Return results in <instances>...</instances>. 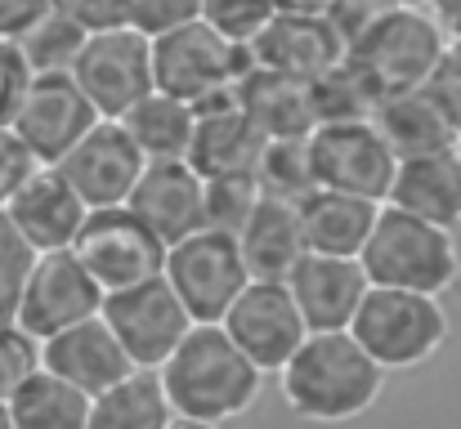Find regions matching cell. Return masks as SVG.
<instances>
[{"mask_svg": "<svg viewBox=\"0 0 461 429\" xmlns=\"http://www.w3.org/2000/svg\"><path fill=\"white\" fill-rule=\"evenodd\" d=\"M287 286H292V295H296V304L305 313L309 335H318V331H349L358 308H363V299H367V290H372L363 260L318 255V251H309L305 260L292 269Z\"/></svg>", "mask_w": 461, "mask_h": 429, "instance_id": "ac0fdd59", "label": "cell"}, {"mask_svg": "<svg viewBox=\"0 0 461 429\" xmlns=\"http://www.w3.org/2000/svg\"><path fill=\"white\" fill-rule=\"evenodd\" d=\"M349 54V40L331 27L322 13H274L269 27L251 40V58L265 72L292 76V81H318L331 67H340Z\"/></svg>", "mask_w": 461, "mask_h": 429, "instance_id": "e0dca14e", "label": "cell"}, {"mask_svg": "<svg viewBox=\"0 0 461 429\" xmlns=\"http://www.w3.org/2000/svg\"><path fill=\"white\" fill-rule=\"evenodd\" d=\"M385 376L390 371L349 331H318L283 367L278 389L287 412L309 425H349L381 403Z\"/></svg>", "mask_w": 461, "mask_h": 429, "instance_id": "6da1fadb", "label": "cell"}, {"mask_svg": "<svg viewBox=\"0 0 461 429\" xmlns=\"http://www.w3.org/2000/svg\"><path fill=\"white\" fill-rule=\"evenodd\" d=\"M426 9L435 13V22H439L453 40H461V0H426Z\"/></svg>", "mask_w": 461, "mask_h": 429, "instance_id": "ee69618b", "label": "cell"}, {"mask_svg": "<svg viewBox=\"0 0 461 429\" xmlns=\"http://www.w3.org/2000/svg\"><path fill=\"white\" fill-rule=\"evenodd\" d=\"M170 429H220V425H202V421H175Z\"/></svg>", "mask_w": 461, "mask_h": 429, "instance_id": "7dc6e473", "label": "cell"}, {"mask_svg": "<svg viewBox=\"0 0 461 429\" xmlns=\"http://www.w3.org/2000/svg\"><path fill=\"white\" fill-rule=\"evenodd\" d=\"M45 371H54L59 380H68L81 394L99 398V394L117 389L126 376H135L140 367L131 362V353L122 349L117 331L99 313V317H90V322L45 340Z\"/></svg>", "mask_w": 461, "mask_h": 429, "instance_id": "d6986e66", "label": "cell"}, {"mask_svg": "<svg viewBox=\"0 0 461 429\" xmlns=\"http://www.w3.org/2000/svg\"><path fill=\"white\" fill-rule=\"evenodd\" d=\"M381 219V201L367 197H349V192H331L318 188L313 197L301 201V224H305L309 251L318 255H345L358 260L372 242V228Z\"/></svg>", "mask_w": 461, "mask_h": 429, "instance_id": "d4e9b609", "label": "cell"}, {"mask_svg": "<svg viewBox=\"0 0 461 429\" xmlns=\"http://www.w3.org/2000/svg\"><path fill=\"white\" fill-rule=\"evenodd\" d=\"M238 246L247 255L251 278L265 282H287L292 269L309 255L305 224H301V206L278 201V197H260L256 215L247 219V228L238 233Z\"/></svg>", "mask_w": 461, "mask_h": 429, "instance_id": "603a6c76", "label": "cell"}, {"mask_svg": "<svg viewBox=\"0 0 461 429\" xmlns=\"http://www.w3.org/2000/svg\"><path fill=\"white\" fill-rule=\"evenodd\" d=\"M260 183L256 174H224V179H206V228H220V233H242L247 219L256 215L260 206Z\"/></svg>", "mask_w": 461, "mask_h": 429, "instance_id": "d6a6232c", "label": "cell"}, {"mask_svg": "<svg viewBox=\"0 0 461 429\" xmlns=\"http://www.w3.org/2000/svg\"><path fill=\"white\" fill-rule=\"evenodd\" d=\"M90 407H95L90 394L59 380L45 367L9 398V412H14L18 429H90Z\"/></svg>", "mask_w": 461, "mask_h": 429, "instance_id": "f1b7e54d", "label": "cell"}, {"mask_svg": "<svg viewBox=\"0 0 461 429\" xmlns=\"http://www.w3.org/2000/svg\"><path fill=\"white\" fill-rule=\"evenodd\" d=\"M426 90L435 94V103L448 112V121L457 126L461 135V40H448V49H444V58H439V67H435Z\"/></svg>", "mask_w": 461, "mask_h": 429, "instance_id": "60d3db41", "label": "cell"}, {"mask_svg": "<svg viewBox=\"0 0 461 429\" xmlns=\"http://www.w3.org/2000/svg\"><path fill=\"white\" fill-rule=\"evenodd\" d=\"M229 331V340L265 371V376H283V367L301 353V344L309 340L305 313L292 295L287 282H256L238 295V304L224 313L220 322Z\"/></svg>", "mask_w": 461, "mask_h": 429, "instance_id": "8fae6325", "label": "cell"}, {"mask_svg": "<svg viewBox=\"0 0 461 429\" xmlns=\"http://www.w3.org/2000/svg\"><path fill=\"white\" fill-rule=\"evenodd\" d=\"M385 4H426V0H385Z\"/></svg>", "mask_w": 461, "mask_h": 429, "instance_id": "c3c4849f", "label": "cell"}, {"mask_svg": "<svg viewBox=\"0 0 461 429\" xmlns=\"http://www.w3.org/2000/svg\"><path fill=\"white\" fill-rule=\"evenodd\" d=\"M131 210L166 246L206 228V179L188 161H153L131 197Z\"/></svg>", "mask_w": 461, "mask_h": 429, "instance_id": "ffe728a7", "label": "cell"}, {"mask_svg": "<svg viewBox=\"0 0 461 429\" xmlns=\"http://www.w3.org/2000/svg\"><path fill=\"white\" fill-rule=\"evenodd\" d=\"M104 322L117 331L122 349L131 353V362L140 371H161L170 362V353L193 335V313L184 308V299L175 295V286L166 282V273L153 282L113 290L104 299Z\"/></svg>", "mask_w": 461, "mask_h": 429, "instance_id": "30bf717a", "label": "cell"}, {"mask_svg": "<svg viewBox=\"0 0 461 429\" xmlns=\"http://www.w3.org/2000/svg\"><path fill=\"white\" fill-rule=\"evenodd\" d=\"M54 13V0H0V40H23Z\"/></svg>", "mask_w": 461, "mask_h": 429, "instance_id": "7bdbcfd3", "label": "cell"}, {"mask_svg": "<svg viewBox=\"0 0 461 429\" xmlns=\"http://www.w3.org/2000/svg\"><path fill=\"white\" fill-rule=\"evenodd\" d=\"M45 367V344L18 322H0V403H9Z\"/></svg>", "mask_w": 461, "mask_h": 429, "instance_id": "836d02e7", "label": "cell"}, {"mask_svg": "<svg viewBox=\"0 0 461 429\" xmlns=\"http://www.w3.org/2000/svg\"><path fill=\"white\" fill-rule=\"evenodd\" d=\"M36 170H41L36 152L18 139L14 126H0V210L18 197V188H23Z\"/></svg>", "mask_w": 461, "mask_h": 429, "instance_id": "74e56055", "label": "cell"}, {"mask_svg": "<svg viewBox=\"0 0 461 429\" xmlns=\"http://www.w3.org/2000/svg\"><path fill=\"white\" fill-rule=\"evenodd\" d=\"M274 4H278V13H322V18L331 9V0H274Z\"/></svg>", "mask_w": 461, "mask_h": 429, "instance_id": "f6af8a7d", "label": "cell"}, {"mask_svg": "<svg viewBox=\"0 0 461 429\" xmlns=\"http://www.w3.org/2000/svg\"><path fill=\"white\" fill-rule=\"evenodd\" d=\"M313 108H318V126H336V121H372L381 108V94L372 90V81L345 58L340 67H331L327 76L313 81Z\"/></svg>", "mask_w": 461, "mask_h": 429, "instance_id": "1f68e13d", "label": "cell"}, {"mask_svg": "<svg viewBox=\"0 0 461 429\" xmlns=\"http://www.w3.org/2000/svg\"><path fill=\"white\" fill-rule=\"evenodd\" d=\"M385 206L408 210L426 224L453 228L461 224V147L430 152V156H408L399 161V174L390 183Z\"/></svg>", "mask_w": 461, "mask_h": 429, "instance_id": "44dd1931", "label": "cell"}, {"mask_svg": "<svg viewBox=\"0 0 461 429\" xmlns=\"http://www.w3.org/2000/svg\"><path fill=\"white\" fill-rule=\"evenodd\" d=\"M372 286L417 290V295H448L461 282V246L453 228L426 224L408 210L381 206L367 251L358 255Z\"/></svg>", "mask_w": 461, "mask_h": 429, "instance_id": "277c9868", "label": "cell"}, {"mask_svg": "<svg viewBox=\"0 0 461 429\" xmlns=\"http://www.w3.org/2000/svg\"><path fill=\"white\" fill-rule=\"evenodd\" d=\"M206 9V0H131V27H140L144 36H170L188 22H197Z\"/></svg>", "mask_w": 461, "mask_h": 429, "instance_id": "8d00e7d4", "label": "cell"}, {"mask_svg": "<svg viewBox=\"0 0 461 429\" xmlns=\"http://www.w3.org/2000/svg\"><path fill=\"white\" fill-rule=\"evenodd\" d=\"M309 152H313L318 188L367 197V201H381L385 206L390 183L399 174V156H394V147L385 143V135L372 121L318 126L309 135Z\"/></svg>", "mask_w": 461, "mask_h": 429, "instance_id": "7c38bea8", "label": "cell"}, {"mask_svg": "<svg viewBox=\"0 0 461 429\" xmlns=\"http://www.w3.org/2000/svg\"><path fill=\"white\" fill-rule=\"evenodd\" d=\"M274 13H278L274 0H206V9H202V18L211 27H220L224 36H233L242 45H251L269 27Z\"/></svg>", "mask_w": 461, "mask_h": 429, "instance_id": "d590c367", "label": "cell"}, {"mask_svg": "<svg viewBox=\"0 0 461 429\" xmlns=\"http://www.w3.org/2000/svg\"><path fill=\"white\" fill-rule=\"evenodd\" d=\"M166 282L184 299L193 322H224V313L238 304V295L256 282L247 269V255L233 233L202 228L170 246L166 255Z\"/></svg>", "mask_w": 461, "mask_h": 429, "instance_id": "ba28073f", "label": "cell"}, {"mask_svg": "<svg viewBox=\"0 0 461 429\" xmlns=\"http://www.w3.org/2000/svg\"><path fill=\"white\" fill-rule=\"evenodd\" d=\"M72 251L108 295L161 278L166 273V255H170V246L131 206L90 210V219H86V228H81Z\"/></svg>", "mask_w": 461, "mask_h": 429, "instance_id": "9c48e42d", "label": "cell"}, {"mask_svg": "<svg viewBox=\"0 0 461 429\" xmlns=\"http://www.w3.org/2000/svg\"><path fill=\"white\" fill-rule=\"evenodd\" d=\"M99 121H104L99 108L86 99V90L72 76H36L14 117V130L36 152L41 165H59Z\"/></svg>", "mask_w": 461, "mask_h": 429, "instance_id": "9a60e30c", "label": "cell"}, {"mask_svg": "<svg viewBox=\"0 0 461 429\" xmlns=\"http://www.w3.org/2000/svg\"><path fill=\"white\" fill-rule=\"evenodd\" d=\"M122 126L131 130V139L140 143V152L153 161H188L193 152V135H197V108L153 90L140 108H131L122 117Z\"/></svg>", "mask_w": 461, "mask_h": 429, "instance_id": "4316f807", "label": "cell"}, {"mask_svg": "<svg viewBox=\"0 0 461 429\" xmlns=\"http://www.w3.org/2000/svg\"><path fill=\"white\" fill-rule=\"evenodd\" d=\"M256 183H260L265 197H278V201H292V206L313 197L318 174H313L309 139H269L260 165H256Z\"/></svg>", "mask_w": 461, "mask_h": 429, "instance_id": "f546056e", "label": "cell"}, {"mask_svg": "<svg viewBox=\"0 0 461 429\" xmlns=\"http://www.w3.org/2000/svg\"><path fill=\"white\" fill-rule=\"evenodd\" d=\"M32 67L23 58V49L14 40H0V126H14L27 90H32Z\"/></svg>", "mask_w": 461, "mask_h": 429, "instance_id": "f35d334b", "label": "cell"}, {"mask_svg": "<svg viewBox=\"0 0 461 429\" xmlns=\"http://www.w3.org/2000/svg\"><path fill=\"white\" fill-rule=\"evenodd\" d=\"M72 81L86 90V99L99 108L104 121H122L157 90L153 36H144L131 22L113 31H95L77 58Z\"/></svg>", "mask_w": 461, "mask_h": 429, "instance_id": "52a82bcc", "label": "cell"}, {"mask_svg": "<svg viewBox=\"0 0 461 429\" xmlns=\"http://www.w3.org/2000/svg\"><path fill=\"white\" fill-rule=\"evenodd\" d=\"M86 40H90V31L77 27L72 18H63V13L54 9L41 27H32V31H27L23 40H14V45L23 49L32 76H72V72H77V58H81V49H86Z\"/></svg>", "mask_w": 461, "mask_h": 429, "instance_id": "4dcf8cb0", "label": "cell"}, {"mask_svg": "<svg viewBox=\"0 0 461 429\" xmlns=\"http://www.w3.org/2000/svg\"><path fill=\"white\" fill-rule=\"evenodd\" d=\"M448 31L435 22V13L426 4H390L354 45H349V63L372 81V90L381 99L390 94H408V90H426L444 49H448Z\"/></svg>", "mask_w": 461, "mask_h": 429, "instance_id": "5b68a950", "label": "cell"}, {"mask_svg": "<svg viewBox=\"0 0 461 429\" xmlns=\"http://www.w3.org/2000/svg\"><path fill=\"white\" fill-rule=\"evenodd\" d=\"M54 9L63 18H72L77 27H86L90 36L131 22V0H54Z\"/></svg>", "mask_w": 461, "mask_h": 429, "instance_id": "ab89813d", "label": "cell"}, {"mask_svg": "<svg viewBox=\"0 0 461 429\" xmlns=\"http://www.w3.org/2000/svg\"><path fill=\"white\" fill-rule=\"evenodd\" d=\"M372 126L385 135V143L394 147L399 161L461 147L457 126L448 121V112L435 103L430 90H408V94H390V99H381Z\"/></svg>", "mask_w": 461, "mask_h": 429, "instance_id": "484cf974", "label": "cell"}, {"mask_svg": "<svg viewBox=\"0 0 461 429\" xmlns=\"http://www.w3.org/2000/svg\"><path fill=\"white\" fill-rule=\"evenodd\" d=\"M179 421L157 371H135L117 389L99 394L90 407V429H170Z\"/></svg>", "mask_w": 461, "mask_h": 429, "instance_id": "83f0119b", "label": "cell"}, {"mask_svg": "<svg viewBox=\"0 0 461 429\" xmlns=\"http://www.w3.org/2000/svg\"><path fill=\"white\" fill-rule=\"evenodd\" d=\"M265 147H269V139L260 135V126H256L238 103H229V108L197 112V135H193L188 165H193L202 179L256 174Z\"/></svg>", "mask_w": 461, "mask_h": 429, "instance_id": "7402d4cb", "label": "cell"}, {"mask_svg": "<svg viewBox=\"0 0 461 429\" xmlns=\"http://www.w3.org/2000/svg\"><path fill=\"white\" fill-rule=\"evenodd\" d=\"M32 264H36V251L23 242V233L0 210V322H14L18 317L23 290H27V278H32Z\"/></svg>", "mask_w": 461, "mask_h": 429, "instance_id": "e575fe53", "label": "cell"}, {"mask_svg": "<svg viewBox=\"0 0 461 429\" xmlns=\"http://www.w3.org/2000/svg\"><path fill=\"white\" fill-rule=\"evenodd\" d=\"M59 170L86 197L90 210H113V206H131V197L149 170V156L140 152V143L131 139V130L122 121H99L59 161Z\"/></svg>", "mask_w": 461, "mask_h": 429, "instance_id": "5bb4252c", "label": "cell"}, {"mask_svg": "<svg viewBox=\"0 0 461 429\" xmlns=\"http://www.w3.org/2000/svg\"><path fill=\"white\" fill-rule=\"evenodd\" d=\"M179 421L233 425L260 403L265 371L229 340L220 322H197L193 335L157 371Z\"/></svg>", "mask_w": 461, "mask_h": 429, "instance_id": "7a4b0ae2", "label": "cell"}, {"mask_svg": "<svg viewBox=\"0 0 461 429\" xmlns=\"http://www.w3.org/2000/svg\"><path fill=\"white\" fill-rule=\"evenodd\" d=\"M0 429H18V425H14V412H9V403H0Z\"/></svg>", "mask_w": 461, "mask_h": 429, "instance_id": "bcb514c9", "label": "cell"}, {"mask_svg": "<svg viewBox=\"0 0 461 429\" xmlns=\"http://www.w3.org/2000/svg\"><path fill=\"white\" fill-rule=\"evenodd\" d=\"M104 299H108V290L90 278V269L77 260V251H50V255H36L14 322L45 344V340L99 317Z\"/></svg>", "mask_w": 461, "mask_h": 429, "instance_id": "4fadbf2b", "label": "cell"}, {"mask_svg": "<svg viewBox=\"0 0 461 429\" xmlns=\"http://www.w3.org/2000/svg\"><path fill=\"white\" fill-rule=\"evenodd\" d=\"M153 63H157V90L193 103L197 112L238 103V85L256 67L251 45L224 36L206 18H197V22L170 31V36H157Z\"/></svg>", "mask_w": 461, "mask_h": 429, "instance_id": "3957f363", "label": "cell"}, {"mask_svg": "<svg viewBox=\"0 0 461 429\" xmlns=\"http://www.w3.org/2000/svg\"><path fill=\"white\" fill-rule=\"evenodd\" d=\"M385 9H390L385 0H331L327 18H331V27H336V31H340V36L354 45V40H358V36H363V31H367V27H372V22L385 13Z\"/></svg>", "mask_w": 461, "mask_h": 429, "instance_id": "b9f144b4", "label": "cell"}, {"mask_svg": "<svg viewBox=\"0 0 461 429\" xmlns=\"http://www.w3.org/2000/svg\"><path fill=\"white\" fill-rule=\"evenodd\" d=\"M5 215L36 255H50V251H72L77 246V237H81L86 219H90V206L68 183V174L59 165H41L18 188V197L5 206Z\"/></svg>", "mask_w": 461, "mask_h": 429, "instance_id": "2e32d148", "label": "cell"}, {"mask_svg": "<svg viewBox=\"0 0 461 429\" xmlns=\"http://www.w3.org/2000/svg\"><path fill=\"white\" fill-rule=\"evenodd\" d=\"M238 108L260 126L265 139H309L318 130L313 85L265 72V67L247 72V81L238 85Z\"/></svg>", "mask_w": 461, "mask_h": 429, "instance_id": "cb8c5ba5", "label": "cell"}, {"mask_svg": "<svg viewBox=\"0 0 461 429\" xmlns=\"http://www.w3.org/2000/svg\"><path fill=\"white\" fill-rule=\"evenodd\" d=\"M349 335L385 367V371H417L444 353L453 335V317L439 295L372 286Z\"/></svg>", "mask_w": 461, "mask_h": 429, "instance_id": "8992f818", "label": "cell"}]
</instances>
